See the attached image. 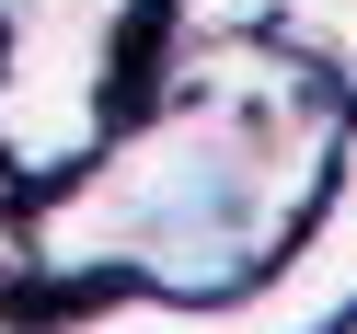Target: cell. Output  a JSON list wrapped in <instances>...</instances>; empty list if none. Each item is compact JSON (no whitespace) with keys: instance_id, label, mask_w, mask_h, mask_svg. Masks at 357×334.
I'll return each instance as SVG.
<instances>
[{"instance_id":"1","label":"cell","mask_w":357,"mask_h":334,"mask_svg":"<svg viewBox=\"0 0 357 334\" xmlns=\"http://www.w3.org/2000/svg\"><path fill=\"white\" fill-rule=\"evenodd\" d=\"M127 116L81 173L24 196V254L47 300H93V288H150V300H219V288L265 277L323 208L334 139H346V93L300 70L265 35H219V47H139Z\"/></svg>"},{"instance_id":"2","label":"cell","mask_w":357,"mask_h":334,"mask_svg":"<svg viewBox=\"0 0 357 334\" xmlns=\"http://www.w3.org/2000/svg\"><path fill=\"white\" fill-rule=\"evenodd\" d=\"M357 323V104H346V139H334L323 173V208L300 219L265 277L219 288V300H150V288H93V300H58L47 334H334Z\"/></svg>"},{"instance_id":"3","label":"cell","mask_w":357,"mask_h":334,"mask_svg":"<svg viewBox=\"0 0 357 334\" xmlns=\"http://www.w3.org/2000/svg\"><path fill=\"white\" fill-rule=\"evenodd\" d=\"M265 47H288L300 70H323L334 93L357 104V0H277V24H265Z\"/></svg>"},{"instance_id":"4","label":"cell","mask_w":357,"mask_h":334,"mask_svg":"<svg viewBox=\"0 0 357 334\" xmlns=\"http://www.w3.org/2000/svg\"><path fill=\"white\" fill-rule=\"evenodd\" d=\"M0 196H12V185H0Z\"/></svg>"}]
</instances>
